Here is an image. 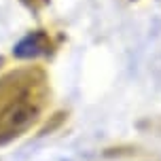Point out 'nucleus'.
I'll list each match as a JSON object with an SVG mask.
<instances>
[{
    "mask_svg": "<svg viewBox=\"0 0 161 161\" xmlns=\"http://www.w3.org/2000/svg\"><path fill=\"white\" fill-rule=\"evenodd\" d=\"M42 106V80L30 72L8 74L0 80V142L11 140L34 123Z\"/></svg>",
    "mask_w": 161,
    "mask_h": 161,
    "instance_id": "obj_1",
    "label": "nucleus"
},
{
    "mask_svg": "<svg viewBox=\"0 0 161 161\" xmlns=\"http://www.w3.org/2000/svg\"><path fill=\"white\" fill-rule=\"evenodd\" d=\"M49 49V40L45 34L34 32L30 36H25L19 45L15 47V55L17 57H36L40 53H45Z\"/></svg>",
    "mask_w": 161,
    "mask_h": 161,
    "instance_id": "obj_2",
    "label": "nucleus"
}]
</instances>
